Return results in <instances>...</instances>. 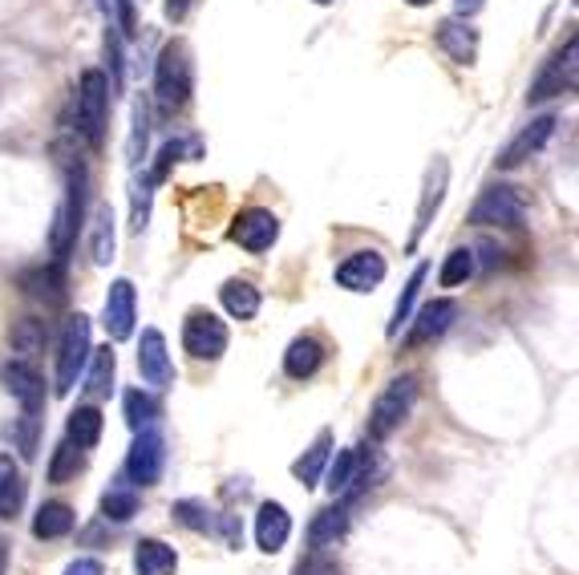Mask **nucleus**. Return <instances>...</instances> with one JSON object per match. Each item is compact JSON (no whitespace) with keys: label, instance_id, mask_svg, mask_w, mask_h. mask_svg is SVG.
<instances>
[{"label":"nucleus","instance_id":"nucleus-15","mask_svg":"<svg viewBox=\"0 0 579 575\" xmlns=\"http://www.w3.org/2000/svg\"><path fill=\"white\" fill-rule=\"evenodd\" d=\"M410 337H405V349H418V344H430L438 341V337H445V329L458 321V304L454 300H430V304H422L418 309V316H410Z\"/></svg>","mask_w":579,"mask_h":575},{"label":"nucleus","instance_id":"nucleus-40","mask_svg":"<svg viewBox=\"0 0 579 575\" xmlns=\"http://www.w3.org/2000/svg\"><path fill=\"white\" fill-rule=\"evenodd\" d=\"M114 9V21H118V29L122 33H134V4L130 0H106V12Z\"/></svg>","mask_w":579,"mask_h":575},{"label":"nucleus","instance_id":"nucleus-39","mask_svg":"<svg viewBox=\"0 0 579 575\" xmlns=\"http://www.w3.org/2000/svg\"><path fill=\"white\" fill-rule=\"evenodd\" d=\"M9 433H12V442H17V450H21L24 458H33L37 454V413H24Z\"/></svg>","mask_w":579,"mask_h":575},{"label":"nucleus","instance_id":"nucleus-16","mask_svg":"<svg viewBox=\"0 0 579 575\" xmlns=\"http://www.w3.org/2000/svg\"><path fill=\"white\" fill-rule=\"evenodd\" d=\"M385 255L373 252V247H365V252H353L345 260V264L336 267V284L349 288V292H373V288L385 280Z\"/></svg>","mask_w":579,"mask_h":575},{"label":"nucleus","instance_id":"nucleus-7","mask_svg":"<svg viewBox=\"0 0 579 575\" xmlns=\"http://www.w3.org/2000/svg\"><path fill=\"white\" fill-rule=\"evenodd\" d=\"M183 349L195 361H219L227 353V324L212 309H190L183 321Z\"/></svg>","mask_w":579,"mask_h":575},{"label":"nucleus","instance_id":"nucleus-36","mask_svg":"<svg viewBox=\"0 0 579 575\" xmlns=\"http://www.w3.org/2000/svg\"><path fill=\"white\" fill-rule=\"evenodd\" d=\"M170 515H175V523H183L187 532L207 535L215 527V515H212V507H207L203 498H178L175 507H170Z\"/></svg>","mask_w":579,"mask_h":575},{"label":"nucleus","instance_id":"nucleus-18","mask_svg":"<svg viewBox=\"0 0 579 575\" xmlns=\"http://www.w3.org/2000/svg\"><path fill=\"white\" fill-rule=\"evenodd\" d=\"M438 45L458 66H474L479 61V29H470L462 17H450V21L438 25Z\"/></svg>","mask_w":579,"mask_h":575},{"label":"nucleus","instance_id":"nucleus-38","mask_svg":"<svg viewBox=\"0 0 579 575\" xmlns=\"http://www.w3.org/2000/svg\"><path fill=\"white\" fill-rule=\"evenodd\" d=\"M146 134H150V110H146V98H138V101H134L130 163H143V155H146Z\"/></svg>","mask_w":579,"mask_h":575},{"label":"nucleus","instance_id":"nucleus-35","mask_svg":"<svg viewBox=\"0 0 579 575\" xmlns=\"http://www.w3.org/2000/svg\"><path fill=\"white\" fill-rule=\"evenodd\" d=\"M89 377H86V389L89 398H106L114 386V369H118V361H114V349L106 344V349H98V353H89Z\"/></svg>","mask_w":579,"mask_h":575},{"label":"nucleus","instance_id":"nucleus-29","mask_svg":"<svg viewBox=\"0 0 579 575\" xmlns=\"http://www.w3.org/2000/svg\"><path fill=\"white\" fill-rule=\"evenodd\" d=\"M45 341H49V324L37 321V316H21V321H12L9 329V344H12V353H24V357H33L45 349Z\"/></svg>","mask_w":579,"mask_h":575},{"label":"nucleus","instance_id":"nucleus-20","mask_svg":"<svg viewBox=\"0 0 579 575\" xmlns=\"http://www.w3.org/2000/svg\"><path fill=\"white\" fill-rule=\"evenodd\" d=\"M328 458H333V433L321 430V433H316V442H312L308 450H304L301 458L292 462V478H296L304 490H312L324 478V466H328Z\"/></svg>","mask_w":579,"mask_h":575},{"label":"nucleus","instance_id":"nucleus-10","mask_svg":"<svg viewBox=\"0 0 579 575\" xmlns=\"http://www.w3.org/2000/svg\"><path fill=\"white\" fill-rule=\"evenodd\" d=\"M0 386L12 401H21L24 413H41L45 410V381L29 361H4L0 366Z\"/></svg>","mask_w":579,"mask_h":575},{"label":"nucleus","instance_id":"nucleus-41","mask_svg":"<svg viewBox=\"0 0 579 575\" xmlns=\"http://www.w3.org/2000/svg\"><path fill=\"white\" fill-rule=\"evenodd\" d=\"M61 575H106V567H101V559H73Z\"/></svg>","mask_w":579,"mask_h":575},{"label":"nucleus","instance_id":"nucleus-17","mask_svg":"<svg viewBox=\"0 0 579 575\" xmlns=\"http://www.w3.org/2000/svg\"><path fill=\"white\" fill-rule=\"evenodd\" d=\"M21 292L33 300H45L49 309H57V304H66V264L61 260H53V264H41V267H29V272H21Z\"/></svg>","mask_w":579,"mask_h":575},{"label":"nucleus","instance_id":"nucleus-4","mask_svg":"<svg viewBox=\"0 0 579 575\" xmlns=\"http://www.w3.org/2000/svg\"><path fill=\"white\" fill-rule=\"evenodd\" d=\"M89 353H94V344H89V316L86 312H73L61 324V344H57V393L61 398L73 393V386L81 381V373L89 366Z\"/></svg>","mask_w":579,"mask_h":575},{"label":"nucleus","instance_id":"nucleus-37","mask_svg":"<svg viewBox=\"0 0 579 575\" xmlns=\"http://www.w3.org/2000/svg\"><path fill=\"white\" fill-rule=\"evenodd\" d=\"M86 470V450L78 446L61 442L53 450V462H49V483H69V478H78Z\"/></svg>","mask_w":579,"mask_h":575},{"label":"nucleus","instance_id":"nucleus-25","mask_svg":"<svg viewBox=\"0 0 579 575\" xmlns=\"http://www.w3.org/2000/svg\"><path fill=\"white\" fill-rule=\"evenodd\" d=\"M219 300L223 309H227V316H235V321H252L259 312V288L252 280H227L219 288Z\"/></svg>","mask_w":579,"mask_h":575},{"label":"nucleus","instance_id":"nucleus-1","mask_svg":"<svg viewBox=\"0 0 579 575\" xmlns=\"http://www.w3.org/2000/svg\"><path fill=\"white\" fill-rule=\"evenodd\" d=\"M190 89H195V69H190V53L183 41H170L163 49L155 66V98L167 114L183 110L190 101Z\"/></svg>","mask_w":579,"mask_h":575},{"label":"nucleus","instance_id":"nucleus-43","mask_svg":"<svg viewBox=\"0 0 579 575\" xmlns=\"http://www.w3.org/2000/svg\"><path fill=\"white\" fill-rule=\"evenodd\" d=\"M454 4H458V17H474V12H479L487 0H454Z\"/></svg>","mask_w":579,"mask_h":575},{"label":"nucleus","instance_id":"nucleus-12","mask_svg":"<svg viewBox=\"0 0 579 575\" xmlns=\"http://www.w3.org/2000/svg\"><path fill=\"white\" fill-rule=\"evenodd\" d=\"M445 183H450V163H445V158H434V163H430V170H425L422 203H418V215H413L410 247L422 244V235L430 232V223H434L438 207H442V199H445Z\"/></svg>","mask_w":579,"mask_h":575},{"label":"nucleus","instance_id":"nucleus-6","mask_svg":"<svg viewBox=\"0 0 579 575\" xmlns=\"http://www.w3.org/2000/svg\"><path fill=\"white\" fill-rule=\"evenodd\" d=\"M523 195L507 183H490L479 195V203L470 207V223L474 227H502V232H519L523 227Z\"/></svg>","mask_w":579,"mask_h":575},{"label":"nucleus","instance_id":"nucleus-2","mask_svg":"<svg viewBox=\"0 0 579 575\" xmlns=\"http://www.w3.org/2000/svg\"><path fill=\"white\" fill-rule=\"evenodd\" d=\"M106 123H110V78L101 69H86L78 81V134L94 150L106 143Z\"/></svg>","mask_w":579,"mask_h":575},{"label":"nucleus","instance_id":"nucleus-30","mask_svg":"<svg viewBox=\"0 0 579 575\" xmlns=\"http://www.w3.org/2000/svg\"><path fill=\"white\" fill-rule=\"evenodd\" d=\"M122 406H126V421H130L134 433L150 430V426L158 421V413H163V406H158L155 393H143V389H130V393L122 398Z\"/></svg>","mask_w":579,"mask_h":575},{"label":"nucleus","instance_id":"nucleus-34","mask_svg":"<svg viewBox=\"0 0 579 575\" xmlns=\"http://www.w3.org/2000/svg\"><path fill=\"white\" fill-rule=\"evenodd\" d=\"M425 272H430V267H425V264H418V267H413L410 284L401 288L398 309H393V321H390V329H385V332H390V337H398V332H401V324H410V316H413V304H418V296H422Z\"/></svg>","mask_w":579,"mask_h":575},{"label":"nucleus","instance_id":"nucleus-8","mask_svg":"<svg viewBox=\"0 0 579 575\" xmlns=\"http://www.w3.org/2000/svg\"><path fill=\"white\" fill-rule=\"evenodd\" d=\"M167 466V438L158 430H138L126 454V483L130 487H155Z\"/></svg>","mask_w":579,"mask_h":575},{"label":"nucleus","instance_id":"nucleus-21","mask_svg":"<svg viewBox=\"0 0 579 575\" xmlns=\"http://www.w3.org/2000/svg\"><path fill=\"white\" fill-rule=\"evenodd\" d=\"M321 366H324V344L316 337H296L288 344V353H284V373L292 381H308Z\"/></svg>","mask_w":579,"mask_h":575},{"label":"nucleus","instance_id":"nucleus-46","mask_svg":"<svg viewBox=\"0 0 579 575\" xmlns=\"http://www.w3.org/2000/svg\"><path fill=\"white\" fill-rule=\"evenodd\" d=\"M316 4H328V0H316Z\"/></svg>","mask_w":579,"mask_h":575},{"label":"nucleus","instance_id":"nucleus-42","mask_svg":"<svg viewBox=\"0 0 579 575\" xmlns=\"http://www.w3.org/2000/svg\"><path fill=\"white\" fill-rule=\"evenodd\" d=\"M190 12V0H167V17L170 21H183Z\"/></svg>","mask_w":579,"mask_h":575},{"label":"nucleus","instance_id":"nucleus-14","mask_svg":"<svg viewBox=\"0 0 579 575\" xmlns=\"http://www.w3.org/2000/svg\"><path fill=\"white\" fill-rule=\"evenodd\" d=\"M138 373H143L146 386H155V389H167L170 381H175L167 337L158 329H143V337H138Z\"/></svg>","mask_w":579,"mask_h":575},{"label":"nucleus","instance_id":"nucleus-44","mask_svg":"<svg viewBox=\"0 0 579 575\" xmlns=\"http://www.w3.org/2000/svg\"><path fill=\"white\" fill-rule=\"evenodd\" d=\"M4 564H9V547L0 543V575H4Z\"/></svg>","mask_w":579,"mask_h":575},{"label":"nucleus","instance_id":"nucleus-22","mask_svg":"<svg viewBox=\"0 0 579 575\" xmlns=\"http://www.w3.org/2000/svg\"><path fill=\"white\" fill-rule=\"evenodd\" d=\"M178 555L170 543L163 539H143L134 547V575H175Z\"/></svg>","mask_w":579,"mask_h":575},{"label":"nucleus","instance_id":"nucleus-19","mask_svg":"<svg viewBox=\"0 0 579 575\" xmlns=\"http://www.w3.org/2000/svg\"><path fill=\"white\" fill-rule=\"evenodd\" d=\"M292 535V515L284 510V503H264L256 515V543L259 552L276 555Z\"/></svg>","mask_w":579,"mask_h":575},{"label":"nucleus","instance_id":"nucleus-3","mask_svg":"<svg viewBox=\"0 0 579 575\" xmlns=\"http://www.w3.org/2000/svg\"><path fill=\"white\" fill-rule=\"evenodd\" d=\"M413 401H418V377H393L390 386L381 389V398L373 401V410H369V438L385 442L390 433H398L401 421L413 413Z\"/></svg>","mask_w":579,"mask_h":575},{"label":"nucleus","instance_id":"nucleus-27","mask_svg":"<svg viewBox=\"0 0 579 575\" xmlns=\"http://www.w3.org/2000/svg\"><path fill=\"white\" fill-rule=\"evenodd\" d=\"M24 507V475L12 466V458L0 454V519H17Z\"/></svg>","mask_w":579,"mask_h":575},{"label":"nucleus","instance_id":"nucleus-24","mask_svg":"<svg viewBox=\"0 0 579 575\" xmlns=\"http://www.w3.org/2000/svg\"><path fill=\"white\" fill-rule=\"evenodd\" d=\"M345 532H349V510L345 503H333V507L316 510V519L308 523V543L316 552H324V547H333Z\"/></svg>","mask_w":579,"mask_h":575},{"label":"nucleus","instance_id":"nucleus-31","mask_svg":"<svg viewBox=\"0 0 579 575\" xmlns=\"http://www.w3.org/2000/svg\"><path fill=\"white\" fill-rule=\"evenodd\" d=\"M356 466H361V450H336V458H328V466H324V487L336 495H345L349 487H353V478H356Z\"/></svg>","mask_w":579,"mask_h":575},{"label":"nucleus","instance_id":"nucleus-26","mask_svg":"<svg viewBox=\"0 0 579 575\" xmlns=\"http://www.w3.org/2000/svg\"><path fill=\"white\" fill-rule=\"evenodd\" d=\"M101 438V410L98 406H78L66 421V442L78 450H94Z\"/></svg>","mask_w":579,"mask_h":575},{"label":"nucleus","instance_id":"nucleus-32","mask_svg":"<svg viewBox=\"0 0 579 575\" xmlns=\"http://www.w3.org/2000/svg\"><path fill=\"white\" fill-rule=\"evenodd\" d=\"M101 515L110 523H126L138 515V487H130V483H118V487H110L106 495H101Z\"/></svg>","mask_w":579,"mask_h":575},{"label":"nucleus","instance_id":"nucleus-11","mask_svg":"<svg viewBox=\"0 0 579 575\" xmlns=\"http://www.w3.org/2000/svg\"><path fill=\"white\" fill-rule=\"evenodd\" d=\"M134 321H138V296H134L130 280H114L106 292V309H101V324L110 332V341H130Z\"/></svg>","mask_w":579,"mask_h":575},{"label":"nucleus","instance_id":"nucleus-45","mask_svg":"<svg viewBox=\"0 0 579 575\" xmlns=\"http://www.w3.org/2000/svg\"><path fill=\"white\" fill-rule=\"evenodd\" d=\"M405 4H413V9H425V4H434V0H405Z\"/></svg>","mask_w":579,"mask_h":575},{"label":"nucleus","instance_id":"nucleus-9","mask_svg":"<svg viewBox=\"0 0 579 575\" xmlns=\"http://www.w3.org/2000/svg\"><path fill=\"white\" fill-rule=\"evenodd\" d=\"M232 244H239L244 252H267V247L276 244L279 240V220L272 215L267 207H247V211H239L235 215V223H232Z\"/></svg>","mask_w":579,"mask_h":575},{"label":"nucleus","instance_id":"nucleus-28","mask_svg":"<svg viewBox=\"0 0 579 575\" xmlns=\"http://www.w3.org/2000/svg\"><path fill=\"white\" fill-rule=\"evenodd\" d=\"M89 255H94V264L106 267L114 260V211L110 203H101L94 211V227H89Z\"/></svg>","mask_w":579,"mask_h":575},{"label":"nucleus","instance_id":"nucleus-33","mask_svg":"<svg viewBox=\"0 0 579 575\" xmlns=\"http://www.w3.org/2000/svg\"><path fill=\"white\" fill-rule=\"evenodd\" d=\"M474 267H479V260H474V247H454V252L445 255L442 272H438V284H442V288H462L470 276H474Z\"/></svg>","mask_w":579,"mask_h":575},{"label":"nucleus","instance_id":"nucleus-5","mask_svg":"<svg viewBox=\"0 0 579 575\" xmlns=\"http://www.w3.org/2000/svg\"><path fill=\"white\" fill-rule=\"evenodd\" d=\"M576 78H579V41L568 37V45H559L556 53L543 61V69L534 74L531 89H527V101L539 106V101H551L559 98V94H571Z\"/></svg>","mask_w":579,"mask_h":575},{"label":"nucleus","instance_id":"nucleus-13","mask_svg":"<svg viewBox=\"0 0 579 575\" xmlns=\"http://www.w3.org/2000/svg\"><path fill=\"white\" fill-rule=\"evenodd\" d=\"M556 126H559L556 114H543V118H534L531 126H523V130L511 138V146H507V150L499 155V170H514V166H523L531 155H539V150L551 143Z\"/></svg>","mask_w":579,"mask_h":575},{"label":"nucleus","instance_id":"nucleus-23","mask_svg":"<svg viewBox=\"0 0 579 575\" xmlns=\"http://www.w3.org/2000/svg\"><path fill=\"white\" fill-rule=\"evenodd\" d=\"M73 523H78V515H73V507L69 503H61V498H53V503H41V510L33 515V535L37 539H66L69 532H73Z\"/></svg>","mask_w":579,"mask_h":575}]
</instances>
